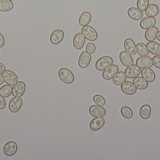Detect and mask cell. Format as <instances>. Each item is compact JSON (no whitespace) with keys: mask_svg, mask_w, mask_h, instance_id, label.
<instances>
[{"mask_svg":"<svg viewBox=\"0 0 160 160\" xmlns=\"http://www.w3.org/2000/svg\"><path fill=\"white\" fill-rule=\"evenodd\" d=\"M124 47L126 52L130 55H134L136 53V45L132 39L128 38L125 40Z\"/></svg>","mask_w":160,"mask_h":160,"instance_id":"cell-18","label":"cell"},{"mask_svg":"<svg viewBox=\"0 0 160 160\" xmlns=\"http://www.w3.org/2000/svg\"><path fill=\"white\" fill-rule=\"evenodd\" d=\"M2 76L6 83L9 85H14L18 82V76L11 70H5L3 73Z\"/></svg>","mask_w":160,"mask_h":160,"instance_id":"cell-5","label":"cell"},{"mask_svg":"<svg viewBox=\"0 0 160 160\" xmlns=\"http://www.w3.org/2000/svg\"><path fill=\"white\" fill-rule=\"evenodd\" d=\"M136 52L142 56H147L149 54V51L145 44L139 43L136 46Z\"/></svg>","mask_w":160,"mask_h":160,"instance_id":"cell-29","label":"cell"},{"mask_svg":"<svg viewBox=\"0 0 160 160\" xmlns=\"http://www.w3.org/2000/svg\"><path fill=\"white\" fill-rule=\"evenodd\" d=\"M133 84L136 88L140 90H144L148 86V83L143 77H137L133 80Z\"/></svg>","mask_w":160,"mask_h":160,"instance_id":"cell-23","label":"cell"},{"mask_svg":"<svg viewBox=\"0 0 160 160\" xmlns=\"http://www.w3.org/2000/svg\"><path fill=\"white\" fill-rule=\"evenodd\" d=\"M119 59L121 64L125 66L129 67L133 64V60L132 57L127 52L123 51L119 54Z\"/></svg>","mask_w":160,"mask_h":160,"instance_id":"cell-14","label":"cell"},{"mask_svg":"<svg viewBox=\"0 0 160 160\" xmlns=\"http://www.w3.org/2000/svg\"><path fill=\"white\" fill-rule=\"evenodd\" d=\"M12 87L9 85H5L0 88V95L4 98L9 97L12 94Z\"/></svg>","mask_w":160,"mask_h":160,"instance_id":"cell-31","label":"cell"},{"mask_svg":"<svg viewBox=\"0 0 160 160\" xmlns=\"http://www.w3.org/2000/svg\"><path fill=\"white\" fill-rule=\"evenodd\" d=\"M156 23V19L153 17H145L140 22V26L142 29H148L154 26Z\"/></svg>","mask_w":160,"mask_h":160,"instance_id":"cell-19","label":"cell"},{"mask_svg":"<svg viewBox=\"0 0 160 160\" xmlns=\"http://www.w3.org/2000/svg\"><path fill=\"white\" fill-rule=\"evenodd\" d=\"M6 67L3 64L0 63V75H2L3 73L5 71Z\"/></svg>","mask_w":160,"mask_h":160,"instance_id":"cell-39","label":"cell"},{"mask_svg":"<svg viewBox=\"0 0 160 160\" xmlns=\"http://www.w3.org/2000/svg\"><path fill=\"white\" fill-rule=\"evenodd\" d=\"M14 7L13 3L9 0H2L0 1V11L7 12L11 10Z\"/></svg>","mask_w":160,"mask_h":160,"instance_id":"cell-30","label":"cell"},{"mask_svg":"<svg viewBox=\"0 0 160 160\" xmlns=\"http://www.w3.org/2000/svg\"><path fill=\"white\" fill-rule=\"evenodd\" d=\"M129 17L134 20H139L142 18L143 13L138 8L134 7L130 8L128 11Z\"/></svg>","mask_w":160,"mask_h":160,"instance_id":"cell-20","label":"cell"},{"mask_svg":"<svg viewBox=\"0 0 160 160\" xmlns=\"http://www.w3.org/2000/svg\"><path fill=\"white\" fill-rule=\"evenodd\" d=\"M153 65L156 67L160 69V55H156L152 58Z\"/></svg>","mask_w":160,"mask_h":160,"instance_id":"cell-36","label":"cell"},{"mask_svg":"<svg viewBox=\"0 0 160 160\" xmlns=\"http://www.w3.org/2000/svg\"><path fill=\"white\" fill-rule=\"evenodd\" d=\"M9 1H13V0H9Z\"/></svg>","mask_w":160,"mask_h":160,"instance_id":"cell-42","label":"cell"},{"mask_svg":"<svg viewBox=\"0 0 160 160\" xmlns=\"http://www.w3.org/2000/svg\"><path fill=\"white\" fill-rule=\"evenodd\" d=\"M3 150L5 155L6 156H13L18 150V145L14 141H10L5 145Z\"/></svg>","mask_w":160,"mask_h":160,"instance_id":"cell-11","label":"cell"},{"mask_svg":"<svg viewBox=\"0 0 160 160\" xmlns=\"http://www.w3.org/2000/svg\"><path fill=\"white\" fill-rule=\"evenodd\" d=\"M25 89L26 86L23 82H18L12 87V95L14 97H20L24 94Z\"/></svg>","mask_w":160,"mask_h":160,"instance_id":"cell-8","label":"cell"},{"mask_svg":"<svg viewBox=\"0 0 160 160\" xmlns=\"http://www.w3.org/2000/svg\"><path fill=\"white\" fill-rule=\"evenodd\" d=\"M91 19V14L88 11H85L80 16L79 22L80 25L85 26L88 25L90 23Z\"/></svg>","mask_w":160,"mask_h":160,"instance_id":"cell-28","label":"cell"},{"mask_svg":"<svg viewBox=\"0 0 160 160\" xmlns=\"http://www.w3.org/2000/svg\"><path fill=\"white\" fill-rule=\"evenodd\" d=\"M118 71V67L115 65H112L103 70L102 78L105 80H111Z\"/></svg>","mask_w":160,"mask_h":160,"instance_id":"cell-4","label":"cell"},{"mask_svg":"<svg viewBox=\"0 0 160 160\" xmlns=\"http://www.w3.org/2000/svg\"><path fill=\"white\" fill-rule=\"evenodd\" d=\"M5 40L3 35L0 33V48H2L4 45Z\"/></svg>","mask_w":160,"mask_h":160,"instance_id":"cell-38","label":"cell"},{"mask_svg":"<svg viewBox=\"0 0 160 160\" xmlns=\"http://www.w3.org/2000/svg\"><path fill=\"white\" fill-rule=\"evenodd\" d=\"M6 102L3 97L0 95V110H2L5 108Z\"/></svg>","mask_w":160,"mask_h":160,"instance_id":"cell-37","label":"cell"},{"mask_svg":"<svg viewBox=\"0 0 160 160\" xmlns=\"http://www.w3.org/2000/svg\"><path fill=\"white\" fill-rule=\"evenodd\" d=\"M151 111L150 106L148 104H144L142 105L140 109V116L143 119H148L151 114Z\"/></svg>","mask_w":160,"mask_h":160,"instance_id":"cell-27","label":"cell"},{"mask_svg":"<svg viewBox=\"0 0 160 160\" xmlns=\"http://www.w3.org/2000/svg\"><path fill=\"white\" fill-rule=\"evenodd\" d=\"M91 56L90 54L84 51L80 54L78 59V65L82 68H85L89 65L91 61Z\"/></svg>","mask_w":160,"mask_h":160,"instance_id":"cell-13","label":"cell"},{"mask_svg":"<svg viewBox=\"0 0 160 160\" xmlns=\"http://www.w3.org/2000/svg\"><path fill=\"white\" fill-rule=\"evenodd\" d=\"M157 39L160 41V31L158 32L157 35Z\"/></svg>","mask_w":160,"mask_h":160,"instance_id":"cell-41","label":"cell"},{"mask_svg":"<svg viewBox=\"0 0 160 160\" xmlns=\"http://www.w3.org/2000/svg\"><path fill=\"white\" fill-rule=\"evenodd\" d=\"M159 13V8L157 5L151 4L148 6L145 10V14L148 17H156Z\"/></svg>","mask_w":160,"mask_h":160,"instance_id":"cell-26","label":"cell"},{"mask_svg":"<svg viewBox=\"0 0 160 160\" xmlns=\"http://www.w3.org/2000/svg\"><path fill=\"white\" fill-rule=\"evenodd\" d=\"M82 34L86 39L90 41H95L98 38V33L97 31L91 26L87 25L83 26L81 29Z\"/></svg>","mask_w":160,"mask_h":160,"instance_id":"cell-2","label":"cell"},{"mask_svg":"<svg viewBox=\"0 0 160 160\" xmlns=\"http://www.w3.org/2000/svg\"><path fill=\"white\" fill-rule=\"evenodd\" d=\"M86 50L90 54L94 53L96 51V46L94 43L89 42L86 46Z\"/></svg>","mask_w":160,"mask_h":160,"instance_id":"cell-35","label":"cell"},{"mask_svg":"<svg viewBox=\"0 0 160 160\" xmlns=\"http://www.w3.org/2000/svg\"><path fill=\"white\" fill-rule=\"evenodd\" d=\"M113 61L112 57L109 56H104L101 57L96 63V69L99 71L104 70L109 66L112 65Z\"/></svg>","mask_w":160,"mask_h":160,"instance_id":"cell-3","label":"cell"},{"mask_svg":"<svg viewBox=\"0 0 160 160\" xmlns=\"http://www.w3.org/2000/svg\"><path fill=\"white\" fill-rule=\"evenodd\" d=\"M148 51L152 54L156 55L160 54V45L155 41H149L147 44Z\"/></svg>","mask_w":160,"mask_h":160,"instance_id":"cell-24","label":"cell"},{"mask_svg":"<svg viewBox=\"0 0 160 160\" xmlns=\"http://www.w3.org/2000/svg\"><path fill=\"white\" fill-rule=\"evenodd\" d=\"M121 89L123 93L128 95H133L137 91V88L134 84L129 81L124 82L121 85Z\"/></svg>","mask_w":160,"mask_h":160,"instance_id":"cell-12","label":"cell"},{"mask_svg":"<svg viewBox=\"0 0 160 160\" xmlns=\"http://www.w3.org/2000/svg\"><path fill=\"white\" fill-rule=\"evenodd\" d=\"M64 36V32L60 29H57L52 33L50 36L51 42L54 45L60 43Z\"/></svg>","mask_w":160,"mask_h":160,"instance_id":"cell-15","label":"cell"},{"mask_svg":"<svg viewBox=\"0 0 160 160\" xmlns=\"http://www.w3.org/2000/svg\"><path fill=\"white\" fill-rule=\"evenodd\" d=\"M89 112L94 117H103L106 114V110L102 106L93 105L89 109Z\"/></svg>","mask_w":160,"mask_h":160,"instance_id":"cell-9","label":"cell"},{"mask_svg":"<svg viewBox=\"0 0 160 160\" xmlns=\"http://www.w3.org/2000/svg\"><path fill=\"white\" fill-rule=\"evenodd\" d=\"M127 80V76L124 71H119L113 78V82L116 85H121Z\"/></svg>","mask_w":160,"mask_h":160,"instance_id":"cell-25","label":"cell"},{"mask_svg":"<svg viewBox=\"0 0 160 160\" xmlns=\"http://www.w3.org/2000/svg\"><path fill=\"white\" fill-rule=\"evenodd\" d=\"M85 37L82 33H78L73 39V45L77 49H81L83 47L85 42Z\"/></svg>","mask_w":160,"mask_h":160,"instance_id":"cell-16","label":"cell"},{"mask_svg":"<svg viewBox=\"0 0 160 160\" xmlns=\"http://www.w3.org/2000/svg\"><path fill=\"white\" fill-rule=\"evenodd\" d=\"M141 72L142 77L148 82H152L155 80L156 76L154 71L151 69L144 68Z\"/></svg>","mask_w":160,"mask_h":160,"instance_id":"cell-21","label":"cell"},{"mask_svg":"<svg viewBox=\"0 0 160 160\" xmlns=\"http://www.w3.org/2000/svg\"><path fill=\"white\" fill-rule=\"evenodd\" d=\"M149 5V0H138L137 6L138 8L142 11H145Z\"/></svg>","mask_w":160,"mask_h":160,"instance_id":"cell-34","label":"cell"},{"mask_svg":"<svg viewBox=\"0 0 160 160\" xmlns=\"http://www.w3.org/2000/svg\"><path fill=\"white\" fill-rule=\"evenodd\" d=\"M136 65L141 68H150L153 66L152 59L148 56H141L136 60Z\"/></svg>","mask_w":160,"mask_h":160,"instance_id":"cell-7","label":"cell"},{"mask_svg":"<svg viewBox=\"0 0 160 160\" xmlns=\"http://www.w3.org/2000/svg\"><path fill=\"white\" fill-rule=\"evenodd\" d=\"M105 121L104 119L101 117H95L91 120L89 125L90 129L93 131L98 130L104 126Z\"/></svg>","mask_w":160,"mask_h":160,"instance_id":"cell-17","label":"cell"},{"mask_svg":"<svg viewBox=\"0 0 160 160\" xmlns=\"http://www.w3.org/2000/svg\"><path fill=\"white\" fill-rule=\"evenodd\" d=\"M141 72V68L136 65H132L128 67L125 70V73L128 78L134 79L138 77Z\"/></svg>","mask_w":160,"mask_h":160,"instance_id":"cell-10","label":"cell"},{"mask_svg":"<svg viewBox=\"0 0 160 160\" xmlns=\"http://www.w3.org/2000/svg\"><path fill=\"white\" fill-rule=\"evenodd\" d=\"M23 100L20 97H15L12 98L9 101L8 108L9 111L12 113H16L19 111L22 106Z\"/></svg>","mask_w":160,"mask_h":160,"instance_id":"cell-6","label":"cell"},{"mask_svg":"<svg viewBox=\"0 0 160 160\" xmlns=\"http://www.w3.org/2000/svg\"><path fill=\"white\" fill-rule=\"evenodd\" d=\"M120 112L123 117L127 119H130L133 115L132 110L128 106H123L120 110Z\"/></svg>","mask_w":160,"mask_h":160,"instance_id":"cell-32","label":"cell"},{"mask_svg":"<svg viewBox=\"0 0 160 160\" xmlns=\"http://www.w3.org/2000/svg\"><path fill=\"white\" fill-rule=\"evenodd\" d=\"M4 79L3 76L2 75H0V85L3 83Z\"/></svg>","mask_w":160,"mask_h":160,"instance_id":"cell-40","label":"cell"},{"mask_svg":"<svg viewBox=\"0 0 160 160\" xmlns=\"http://www.w3.org/2000/svg\"><path fill=\"white\" fill-rule=\"evenodd\" d=\"M158 32V29L156 26H153L148 28L146 31L145 37L148 41H154L157 38V35Z\"/></svg>","mask_w":160,"mask_h":160,"instance_id":"cell-22","label":"cell"},{"mask_svg":"<svg viewBox=\"0 0 160 160\" xmlns=\"http://www.w3.org/2000/svg\"><path fill=\"white\" fill-rule=\"evenodd\" d=\"M58 75L61 80L65 83L71 84L74 82V74L68 69L66 68H61L59 70Z\"/></svg>","mask_w":160,"mask_h":160,"instance_id":"cell-1","label":"cell"},{"mask_svg":"<svg viewBox=\"0 0 160 160\" xmlns=\"http://www.w3.org/2000/svg\"><path fill=\"white\" fill-rule=\"evenodd\" d=\"M93 101L97 105L100 106H104L105 104V100L103 96L100 95H95L93 97Z\"/></svg>","mask_w":160,"mask_h":160,"instance_id":"cell-33","label":"cell"}]
</instances>
